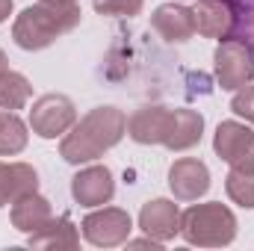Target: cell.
Here are the masks:
<instances>
[{
  "label": "cell",
  "instance_id": "6da1fadb",
  "mask_svg": "<svg viewBox=\"0 0 254 251\" xmlns=\"http://www.w3.org/2000/svg\"><path fill=\"white\" fill-rule=\"evenodd\" d=\"M127 136V116L119 107H95L77 119L60 142V157L71 166H86L104 157Z\"/></svg>",
  "mask_w": 254,
  "mask_h": 251
},
{
  "label": "cell",
  "instance_id": "7a4b0ae2",
  "mask_svg": "<svg viewBox=\"0 0 254 251\" xmlns=\"http://www.w3.org/2000/svg\"><path fill=\"white\" fill-rule=\"evenodd\" d=\"M83 12L77 3H36V6H27L15 24H12V42L21 48V51H45L51 48L60 36L71 33L77 24H80Z\"/></svg>",
  "mask_w": 254,
  "mask_h": 251
},
{
  "label": "cell",
  "instance_id": "3957f363",
  "mask_svg": "<svg viewBox=\"0 0 254 251\" xmlns=\"http://www.w3.org/2000/svg\"><path fill=\"white\" fill-rule=\"evenodd\" d=\"M181 237L198 249H222L237 240V216L222 201L192 204L181 213Z\"/></svg>",
  "mask_w": 254,
  "mask_h": 251
},
{
  "label": "cell",
  "instance_id": "277c9868",
  "mask_svg": "<svg viewBox=\"0 0 254 251\" xmlns=\"http://www.w3.org/2000/svg\"><path fill=\"white\" fill-rule=\"evenodd\" d=\"M216 80L225 92H237L254 80V45L246 39H222L213 54Z\"/></svg>",
  "mask_w": 254,
  "mask_h": 251
},
{
  "label": "cell",
  "instance_id": "5b68a950",
  "mask_svg": "<svg viewBox=\"0 0 254 251\" xmlns=\"http://www.w3.org/2000/svg\"><path fill=\"white\" fill-rule=\"evenodd\" d=\"M133 231V219L122 207H95L83 222H80V234L89 246L95 249H116L130 240Z\"/></svg>",
  "mask_w": 254,
  "mask_h": 251
},
{
  "label": "cell",
  "instance_id": "8992f818",
  "mask_svg": "<svg viewBox=\"0 0 254 251\" xmlns=\"http://www.w3.org/2000/svg\"><path fill=\"white\" fill-rule=\"evenodd\" d=\"M77 122V107L68 95H60V92H48L42 95L33 110H30V130L42 139H57L68 133Z\"/></svg>",
  "mask_w": 254,
  "mask_h": 251
},
{
  "label": "cell",
  "instance_id": "52a82bcc",
  "mask_svg": "<svg viewBox=\"0 0 254 251\" xmlns=\"http://www.w3.org/2000/svg\"><path fill=\"white\" fill-rule=\"evenodd\" d=\"M213 151L237 172L254 175V130L243 122H222L213 133Z\"/></svg>",
  "mask_w": 254,
  "mask_h": 251
},
{
  "label": "cell",
  "instance_id": "ba28073f",
  "mask_svg": "<svg viewBox=\"0 0 254 251\" xmlns=\"http://www.w3.org/2000/svg\"><path fill=\"white\" fill-rule=\"evenodd\" d=\"M71 195L80 207H104L116 195V178L107 166H86L71 178Z\"/></svg>",
  "mask_w": 254,
  "mask_h": 251
},
{
  "label": "cell",
  "instance_id": "9c48e42d",
  "mask_svg": "<svg viewBox=\"0 0 254 251\" xmlns=\"http://www.w3.org/2000/svg\"><path fill=\"white\" fill-rule=\"evenodd\" d=\"M169 189L178 201H198L210 192V169L195 157H181L169 169Z\"/></svg>",
  "mask_w": 254,
  "mask_h": 251
},
{
  "label": "cell",
  "instance_id": "30bf717a",
  "mask_svg": "<svg viewBox=\"0 0 254 251\" xmlns=\"http://www.w3.org/2000/svg\"><path fill=\"white\" fill-rule=\"evenodd\" d=\"M139 228L142 234L160 240V243H172L181 234V210L175 201L169 198H151L142 204L139 210Z\"/></svg>",
  "mask_w": 254,
  "mask_h": 251
},
{
  "label": "cell",
  "instance_id": "8fae6325",
  "mask_svg": "<svg viewBox=\"0 0 254 251\" xmlns=\"http://www.w3.org/2000/svg\"><path fill=\"white\" fill-rule=\"evenodd\" d=\"M169 125H172V107L148 104V107H139L127 119V136L136 145H163Z\"/></svg>",
  "mask_w": 254,
  "mask_h": 251
},
{
  "label": "cell",
  "instance_id": "7c38bea8",
  "mask_svg": "<svg viewBox=\"0 0 254 251\" xmlns=\"http://www.w3.org/2000/svg\"><path fill=\"white\" fill-rule=\"evenodd\" d=\"M195 33L204 39H231L234 36V12L228 0H198L195 9Z\"/></svg>",
  "mask_w": 254,
  "mask_h": 251
},
{
  "label": "cell",
  "instance_id": "4fadbf2b",
  "mask_svg": "<svg viewBox=\"0 0 254 251\" xmlns=\"http://www.w3.org/2000/svg\"><path fill=\"white\" fill-rule=\"evenodd\" d=\"M151 27L166 42H190L195 36V15L184 3H163L151 15Z\"/></svg>",
  "mask_w": 254,
  "mask_h": 251
},
{
  "label": "cell",
  "instance_id": "5bb4252c",
  "mask_svg": "<svg viewBox=\"0 0 254 251\" xmlns=\"http://www.w3.org/2000/svg\"><path fill=\"white\" fill-rule=\"evenodd\" d=\"M51 219H54V207H51V201H48L45 195H39V189L21 195L18 201H12L9 222H12V228L21 231V234H36V231L45 228Z\"/></svg>",
  "mask_w": 254,
  "mask_h": 251
},
{
  "label": "cell",
  "instance_id": "9a60e30c",
  "mask_svg": "<svg viewBox=\"0 0 254 251\" xmlns=\"http://www.w3.org/2000/svg\"><path fill=\"white\" fill-rule=\"evenodd\" d=\"M201 136H204V116L195 113V110H187V107H175L163 148H169V151H190V148H195L201 142Z\"/></svg>",
  "mask_w": 254,
  "mask_h": 251
},
{
  "label": "cell",
  "instance_id": "2e32d148",
  "mask_svg": "<svg viewBox=\"0 0 254 251\" xmlns=\"http://www.w3.org/2000/svg\"><path fill=\"white\" fill-rule=\"evenodd\" d=\"M39 189V172L30 163H0V207Z\"/></svg>",
  "mask_w": 254,
  "mask_h": 251
},
{
  "label": "cell",
  "instance_id": "e0dca14e",
  "mask_svg": "<svg viewBox=\"0 0 254 251\" xmlns=\"http://www.w3.org/2000/svg\"><path fill=\"white\" fill-rule=\"evenodd\" d=\"M27 246L30 249H57V251L77 249L80 246V231L68 216H60V219H51L36 234H27Z\"/></svg>",
  "mask_w": 254,
  "mask_h": 251
},
{
  "label": "cell",
  "instance_id": "ac0fdd59",
  "mask_svg": "<svg viewBox=\"0 0 254 251\" xmlns=\"http://www.w3.org/2000/svg\"><path fill=\"white\" fill-rule=\"evenodd\" d=\"M27 142H30V125L12 110H0V157L21 154Z\"/></svg>",
  "mask_w": 254,
  "mask_h": 251
},
{
  "label": "cell",
  "instance_id": "d6986e66",
  "mask_svg": "<svg viewBox=\"0 0 254 251\" xmlns=\"http://www.w3.org/2000/svg\"><path fill=\"white\" fill-rule=\"evenodd\" d=\"M30 98H33L30 80L21 71H12L9 68V74L0 80V110H12V113L15 110H24Z\"/></svg>",
  "mask_w": 254,
  "mask_h": 251
},
{
  "label": "cell",
  "instance_id": "ffe728a7",
  "mask_svg": "<svg viewBox=\"0 0 254 251\" xmlns=\"http://www.w3.org/2000/svg\"><path fill=\"white\" fill-rule=\"evenodd\" d=\"M225 192L234 204H240L243 210H254V175L249 172H237L231 169L225 178Z\"/></svg>",
  "mask_w": 254,
  "mask_h": 251
},
{
  "label": "cell",
  "instance_id": "44dd1931",
  "mask_svg": "<svg viewBox=\"0 0 254 251\" xmlns=\"http://www.w3.org/2000/svg\"><path fill=\"white\" fill-rule=\"evenodd\" d=\"M234 12V36L254 45V0H228Z\"/></svg>",
  "mask_w": 254,
  "mask_h": 251
},
{
  "label": "cell",
  "instance_id": "7402d4cb",
  "mask_svg": "<svg viewBox=\"0 0 254 251\" xmlns=\"http://www.w3.org/2000/svg\"><path fill=\"white\" fill-rule=\"evenodd\" d=\"M98 15L107 18H136L145 9V0H92Z\"/></svg>",
  "mask_w": 254,
  "mask_h": 251
},
{
  "label": "cell",
  "instance_id": "603a6c76",
  "mask_svg": "<svg viewBox=\"0 0 254 251\" xmlns=\"http://www.w3.org/2000/svg\"><path fill=\"white\" fill-rule=\"evenodd\" d=\"M231 110H234V116H240L249 125H254V83H249V86H243V89L234 92Z\"/></svg>",
  "mask_w": 254,
  "mask_h": 251
},
{
  "label": "cell",
  "instance_id": "cb8c5ba5",
  "mask_svg": "<svg viewBox=\"0 0 254 251\" xmlns=\"http://www.w3.org/2000/svg\"><path fill=\"white\" fill-rule=\"evenodd\" d=\"M12 6H15L12 0H0V24H3V21L12 15Z\"/></svg>",
  "mask_w": 254,
  "mask_h": 251
},
{
  "label": "cell",
  "instance_id": "d4e9b609",
  "mask_svg": "<svg viewBox=\"0 0 254 251\" xmlns=\"http://www.w3.org/2000/svg\"><path fill=\"white\" fill-rule=\"evenodd\" d=\"M6 74H9V57H6V54L0 51V80H3Z\"/></svg>",
  "mask_w": 254,
  "mask_h": 251
},
{
  "label": "cell",
  "instance_id": "484cf974",
  "mask_svg": "<svg viewBox=\"0 0 254 251\" xmlns=\"http://www.w3.org/2000/svg\"><path fill=\"white\" fill-rule=\"evenodd\" d=\"M42 3H77V0H42Z\"/></svg>",
  "mask_w": 254,
  "mask_h": 251
},
{
  "label": "cell",
  "instance_id": "4316f807",
  "mask_svg": "<svg viewBox=\"0 0 254 251\" xmlns=\"http://www.w3.org/2000/svg\"><path fill=\"white\" fill-rule=\"evenodd\" d=\"M181 3H184V0H181Z\"/></svg>",
  "mask_w": 254,
  "mask_h": 251
}]
</instances>
